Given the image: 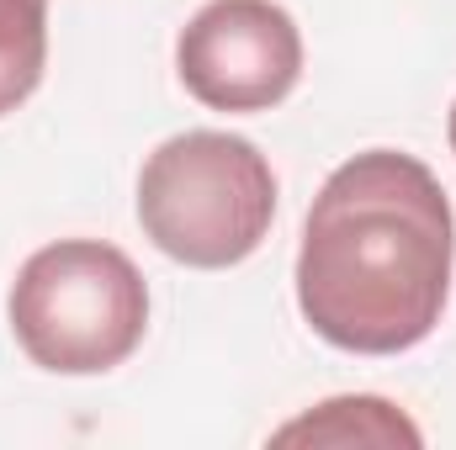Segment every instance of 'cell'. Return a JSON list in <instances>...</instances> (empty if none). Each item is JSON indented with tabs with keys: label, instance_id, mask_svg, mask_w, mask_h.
<instances>
[{
	"label": "cell",
	"instance_id": "6da1fadb",
	"mask_svg": "<svg viewBox=\"0 0 456 450\" xmlns=\"http://www.w3.org/2000/svg\"><path fill=\"white\" fill-rule=\"evenodd\" d=\"M456 265L452 197L398 149H366L330 170L297 244V308L350 355H403L436 334Z\"/></svg>",
	"mask_w": 456,
	"mask_h": 450
},
{
	"label": "cell",
	"instance_id": "7a4b0ae2",
	"mask_svg": "<svg viewBox=\"0 0 456 450\" xmlns=\"http://www.w3.org/2000/svg\"><path fill=\"white\" fill-rule=\"evenodd\" d=\"M271 218L276 170L239 133H175L138 170V228L175 265L228 270L265 244Z\"/></svg>",
	"mask_w": 456,
	"mask_h": 450
},
{
	"label": "cell",
	"instance_id": "3957f363",
	"mask_svg": "<svg viewBox=\"0 0 456 450\" xmlns=\"http://www.w3.org/2000/svg\"><path fill=\"white\" fill-rule=\"evenodd\" d=\"M5 318L32 366L53 376H102L149 334V286L117 244L59 238L27 254Z\"/></svg>",
	"mask_w": 456,
	"mask_h": 450
},
{
	"label": "cell",
	"instance_id": "277c9868",
	"mask_svg": "<svg viewBox=\"0 0 456 450\" xmlns=\"http://www.w3.org/2000/svg\"><path fill=\"white\" fill-rule=\"evenodd\" d=\"M175 75L208 112H271L303 80V32L276 0H208L175 37Z\"/></svg>",
	"mask_w": 456,
	"mask_h": 450
},
{
	"label": "cell",
	"instance_id": "5b68a950",
	"mask_svg": "<svg viewBox=\"0 0 456 450\" xmlns=\"http://www.w3.org/2000/svg\"><path fill=\"white\" fill-rule=\"evenodd\" d=\"M271 446H425L419 424L393 408L387 398H371V392H350V398H330L308 414H297L292 424H281L271 435Z\"/></svg>",
	"mask_w": 456,
	"mask_h": 450
},
{
	"label": "cell",
	"instance_id": "8992f818",
	"mask_svg": "<svg viewBox=\"0 0 456 450\" xmlns=\"http://www.w3.org/2000/svg\"><path fill=\"white\" fill-rule=\"evenodd\" d=\"M48 64V0H0V117L16 112Z\"/></svg>",
	"mask_w": 456,
	"mask_h": 450
},
{
	"label": "cell",
	"instance_id": "52a82bcc",
	"mask_svg": "<svg viewBox=\"0 0 456 450\" xmlns=\"http://www.w3.org/2000/svg\"><path fill=\"white\" fill-rule=\"evenodd\" d=\"M446 138H452V154H456V101H452V122H446Z\"/></svg>",
	"mask_w": 456,
	"mask_h": 450
}]
</instances>
